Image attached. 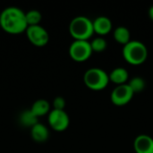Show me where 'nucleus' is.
Instances as JSON below:
<instances>
[{"instance_id":"nucleus-1","label":"nucleus","mask_w":153,"mask_h":153,"mask_svg":"<svg viewBox=\"0 0 153 153\" xmlns=\"http://www.w3.org/2000/svg\"><path fill=\"white\" fill-rule=\"evenodd\" d=\"M0 27L9 34L25 32L28 28L25 13L16 6L6 7L0 13Z\"/></svg>"},{"instance_id":"nucleus-2","label":"nucleus","mask_w":153,"mask_h":153,"mask_svg":"<svg viewBox=\"0 0 153 153\" xmlns=\"http://www.w3.org/2000/svg\"><path fill=\"white\" fill-rule=\"evenodd\" d=\"M124 59L132 65H141L148 58V48L139 40H131L122 49Z\"/></svg>"},{"instance_id":"nucleus-3","label":"nucleus","mask_w":153,"mask_h":153,"mask_svg":"<svg viewBox=\"0 0 153 153\" xmlns=\"http://www.w3.org/2000/svg\"><path fill=\"white\" fill-rule=\"evenodd\" d=\"M69 32L74 40L89 41L94 34L93 22L86 16H76L69 24Z\"/></svg>"},{"instance_id":"nucleus-4","label":"nucleus","mask_w":153,"mask_h":153,"mask_svg":"<svg viewBox=\"0 0 153 153\" xmlns=\"http://www.w3.org/2000/svg\"><path fill=\"white\" fill-rule=\"evenodd\" d=\"M83 82L87 88L91 91H100L106 89L109 83L108 74L101 68H90L83 75Z\"/></svg>"},{"instance_id":"nucleus-5","label":"nucleus","mask_w":153,"mask_h":153,"mask_svg":"<svg viewBox=\"0 0 153 153\" xmlns=\"http://www.w3.org/2000/svg\"><path fill=\"white\" fill-rule=\"evenodd\" d=\"M92 53L91 43L87 40H74L69 47L70 57L78 63L87 61Z\"/></svg>"},{"instance_id":"nucleus-6","label":"nucleus","mask_w":153,"mask_h":153,"mask_svg":"<svg viewBox=\"0 0 153 153\" xmlns=\"http://www.w3.org/2000/svg\"><path fill=\"white\" fill-rule=\"evenodd\" d=\"M25 32L29 41L35 47H44L49 41V34L41 25L29 26Z\"/></svg>"},{"instance_id":"nucleus-7","label":"nucleus","mask_w":153,"mask_h":153,"mask_svg":"<svg viewBox=\"0 0 153 153\" xmlns=\"http://www.w3.org/2000/svg\"><path fill=\"white\" fill-rule=\"evenodd\" d=\"M49 126L56 132L65 131L70 125V118L65 110L52 109L48 117Z\"/></svg>"},{"instance_id":"nucleus-8","label":"nucleus","mask_w":153,"mask_h":153,"mask_svg":"<svg viewBox=\"0 0 153 153\" xmlns=\"http://www.w3.org/2000/svg\"><path fill=\"white\" fill-rule=\"evenodd\" d=\"M134 93L129 87V85L123 84L116 86L112 91L110 95V100L112 103L117 107H122L128 104L134 98Z\"/></svg>"},{"instance_id":"nucleus-9","label":"nucleus","mask_w":153,"mask_h":153,"mask_svg":"<svg viewBox=\"0 0 153 153\" xmlns=\"http://www.w3.org/2000/svg\"><path fill=\"white\" fill-rule=\"evenodd\" d=\"M136 153H153V138L147 134L138 135L134 142Z\"/></svg>"},{"instance_id":"nucleus-10","label":"nucleus","mask_w":153,"mask_h":153,"mask_svg":"<svg viewBox=\"0 0 153 153\" xmlns=\"http://www.w3.org/2000/svg\"><path fill=\"white\" fill-rule=\"evenodd\" d=\"M92 22L94 33L98 34L100 37H103L112 30V22L107 16H99L92 21Z\"/></svg>"},{"instance_id":"nucleus-11","label":"nucleus","mask_w":153,"mask_h":153,"mask_svg":"<svg viewBox=\"0 0 153 153\" xmlns=\"http://www.w3.org/2000/svg\"><path fill=\"white\" fill-rule=\"evenodd\" d=\"M30 136L36 143H45L49 137L48 128L45 125L38 123L30 128Z\"/></svg>"},{"instance_id":"nucleus-12","label":"nucleus","mask_w":153,"mask_h":153,"mask_svg":"<svg viewBox=\"0 0 153 153\" xmlns=\"http://www.w3.org/2000/svg\"><path fill=\"white\" fill-rule=\"evenodd\" d=\"M108 75L109 81L117 84V86L126 84L129 80V74L127 70L124 67H117L113 69L110 74H108Z\"/></svg>"},{"instance_id":"nucleus-13","label":"nucleus","mask_w":153,"mask_h":153,"mask_svg":"<svg viewBox=\"0 0 153 153\" xmlns=\"http://www.w3.org/2000/svg\"><path fill=\"white\" fill-rule=\"evenodd\" d=\"M31 112L39 118L41 117H44L46 115H48L50 110V104L47 100L44 99H39L33 102L31 108H30Z\"/></svg>"},{"instance_id":"nucleus-14","label":"nucleus","mask_w":153,"mask_h":153,"mask_svg":"<svg viewBox=\"0 0 153 153\" xmlns=\"http://www.w3.org/2000/svg\"><path fill=\"white\" fill-rule=\"evenodd\" d=\"M113 37L115 40L120 45H123V47L132 40L130 30L125 26H119L116 28L113 33Z\"/></svg>"},{"instance_id":"nucleus-15","label":"nucleus","mask_w":153,"mask_h":153,"mask_svg":"<svg viewBox=\"0 0 153 153\" xmlns=\"http://www.w3.org/2000/svg\"><path fill=\"white\" fill-rule=\"evenodd\" d=\"M19 120L21 125H22L25 127H30V128L39 123V118L31 112L30 109L22 111L19 117Z\"/></svg>"},{"instance_id":"nucleus-16","label":"nucleus","mask_w":153,"mask_h":153,"mask_svg":"<svg viewBox=\"0 0 153 153\" xmlns=\"http://www.w3.org/2000/svg\"><path fill=\"white\" fill-rule=\"evenodd\" d=\"M127 84L129 85V87L131 88V90L133 91V92L134 94L135 93H141L146 88V82H145V80L143 77H140V76L133 77L127 82Z\"/></svg>"},{"instance_id":"nucleus-17","label":"nucleus","mask_w":153,"mask_h":153,"mask_svg":"<svg viewBox=\"0 0 153 153\" xmlns=\"http://www.w3.org/2000/svg\"><path fill=\"white\" fill-rule=\"evenodd\" d=\"M25 16H26V22L28 27L39 25L42 20V14L38 10H30L29 12L25 13Z\"/></svg>"},{"instance_id":"nucleus-18","label":"nucleus","mask_w":153,"mask_h":153,"mask_svg":"<svg viewBox=\"0 0 153 153\" xmlns=\"http://www.w3.org/2000/svg\"><path fill=\"white\" fill-rule=\"evenodd\" d=\"M90 43H91V47L92 51L96 52V53L104 52L108 47V43H107L106 39L103 37H100V36L93 39Z\"/></svg>"},{"instance_id":"nucleus-19","label":"nucleus","mask_w":153,"mask_h":153,"mask_svg":"<svg viewBox=\"0 0 153 153\" xmlns=\"http://www.w3.org/2000/svg\"><path fill=\"white\" fill-rule=\"evenodd\" d=\"M66 102L65 100L63 97H56L53 100V109L56 110H65Z\"/></svg>"},{"instance_id":"nucleus-20","label":"nucleus","mask_w":153,"mask_h":153,"mask_svg":"<svg viewBox=\"0 0 153 153\" xmlns=\"http://www.w3.org/2000/svg\"><path fill=\"white\" fill-rule=\"evenodd\" d=\"M148 14H149V17L150 19L153 22V5H152L150 8H149V11H148Z\"/></svg>"}]
</instances>
